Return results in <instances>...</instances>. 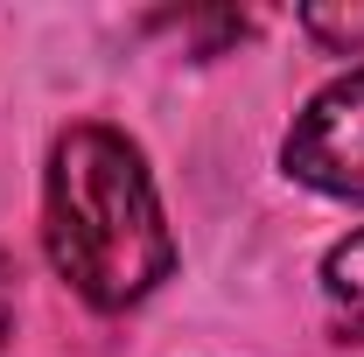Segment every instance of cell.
<instances>
[{
  "label": "cell",
  "mask_w": 364,
  "mask_h": 357,
  "mask_svg": "<svg viewBox=\"0 0 364 357\" xmlns=\"http://www.w3.org/2000/svg\"><path fill=\"white\" fill-rule=\"evenodd\" d=\"M7 329H14V267L0 252V343H7Z\"/></svg>",
  "instance_id": "cell-5"
},
{
  "label": "cell",
  "mask_w": 364,
  "mask_h": 357,
  "mask_svg": "<svg viewBox=\"0 0 364 357\" xmlns=\"http://www.w3.org/2000/svg\"><path fill=\"white\" fill-rule=\"evenodd\" d=\"M322 309L343 343H364V231L336 238L322 260Z\"/></svg>",
  "instance_id": "cell-3"
},
{
  "label": "cell",
  "mask_w": 364,
  "mask_h": 357,
  "mask_svg": "<svg viewBox=\"0 0 364 357\" xmlns=\"http://www.w3.org/2000/svg\"><path fill=\"white\" fill-rule=\"evenodd\" d=\"M43 245L91 309H134L176 273V238L147 161L112 127H70L49 147L43 176Z\"/></svg>",
  "instance_id": "cell-1"
},
{
  "label": "cell",
  "mask_w": 364,
  "mask_h": 357,
  "mask_svg": "<svg viewBox=\"0 0 364 357\" xmlns=\"http://www.w3.org/2000/svg\"><path fill=\"white\" fill-rule=\"evenodd\" d=\"M287 176L336 196V203H364V70L322 85L294 127H287V147H280Z\"/></svg>",
  "instance_id": "cell-2"
},
{
  "label": "cell",
  "mask_w": 364,
  "mask_h": 357,
  "mask_svg": "<svg viewBox=\"0 0 364 357\" xmlns=\"http://www.w3.org/2000/svg\"><path fill=\"white\" fill-rule=\"evenodd\" d=\"M301 28L329 56H358L364 49V7H301Z\"/></svg>",
  "instance_id": "cell-4"
}]
</instances>
